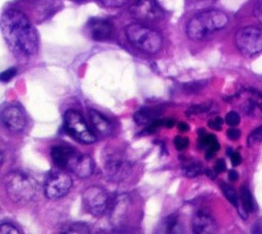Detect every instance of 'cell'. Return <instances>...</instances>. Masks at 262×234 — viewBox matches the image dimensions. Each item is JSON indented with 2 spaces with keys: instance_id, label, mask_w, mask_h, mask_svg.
Wrapping results in <instances>:
<instances>
[{
  "instance_id": "cell-19",
  "label": "cell",
  "mask_w": 262,
  "mask_h": 234,
  "mask_svg": "<svg viewBox=\"0 0 262 234\" xmlns=\"http://www.w3.org/2000/svg\"><path fill=\"white\" fill-rule=\"evenodd\" d=\"M182 173L186 178H194L205 172L204 166L199 161H188L182 165Z\"/></svg>"
},
{
  "instance_id": "cell-6",
  "label": "cell",
  "mask_w": 262,
  "mask_h": 234,
  "mask_svg": "<svg viewBox=\"0 0 262 234\" xmlns=\"http://www.w3.org/2000/svg\"><path fill=\"white\" fill-rule=\"evenodd\" d=\"M64 127L67 131L78 142L92 144L96 141V135L90 130L83 116L76 110L70 109L64 113Z\"/></svg>"
},
{
  "instance_id": "cell-29",
  "label": "cell",
  "mask_w": 262,
  "mask_h": 234,
  "mask_svg": "<svg viewBox=\"0 0 262 234\" xmlns=\"http://www.w3.org/2000/svg\"><path fill=\"white\" fill-rule=\"evenodd\" d=\"M98 1L106 7H121L127 4L130 0H98Z\"/></svg>"
},
{
  "instance_id": "cell-24",
  "label": "cell",
  "mask_w": 262,
  "mask_h": 234,
  "mask_svg": "<svg viewBox=\"0 0 262 234\" xmlns=\"http://www.w3.org/2000/svg\"><path fill=\"white\" fill-rule=\"evenodd\" d=\"M165 227L166 232L168 233H175L176 228L178 227V219L176 215H170L165 219Z\"/></svg>"
},
{
  "instance_id": "cell-3",
  "label": "cell",
  "mask_w": 262,
  "mask_h": 234,
  "mask_svg": "<svg viewBox=\"0 0 262 234\" xmlns=\"http://www.w3.org/2000/svg\"><path fill=\"white\" fill-rule=\"evenodd\" d=\"M4 188L7 196L16 203L32 201L38 193L37 182L21 171H10L5 174Z\"/></svg>"
},
{
  "instance_id": "cell-21",
  "label": "cell",
  "mask_w": 262,
  "mask_h": 234,
  "mask_svg": "<svg viewBox=\"0 0 262 234\" xmlns=\"http://www.w3.org/2000/svg\"><path fill=\"white\" fill-rule=\"evenodd\" d=\"M220 188L224 194V196L226 197V199L234 206H237L238 204V196H237V193L236 191L231 187L229 186L228 184H225V183H222L220 184Z\"/></svg>"
},
{
  "instance_id": "cell-5",
  "label": "cell",
  "mask_w": 262,
  "mask_h": 234,
  "mask_svg": "<svg viewBox=\"0 0 262 234\" xmlns=\"http://www.w3.org/2000/svg\"><path fill=\"white\" fill-rule=\"evenodd\" d=\"M237 49L245 55H254L262 51V28L247 26L239 29L234 37Z\"/></svg>"
},
{
  "instance_id": "cell-14",
  "label": "cell",
  "mask_w": 262,
  "mask_h": 234,
  "mask_svg": "<svg viewBox=\"0 0 262 234\" xmlns=\"http://www.w3.org/2000/svg\"><path fill=\"white\" fill-rule=\"evenodd\" d=\"M191 227L193 233L196 234H209L214 233L217 230V224L214 218L203 210H199L193 215Z\"/></svg>"
},
{
  "instance_id": "cell-15",
  "label": "cell",
  "mask_w": 262,
  "mask_h": 234,
  "mask_svg": "<svg viewBox=\"0 0 262 234\" xmlns=\"http://www.w3.org/2000/svg\"><path fill=\"white\" fill-rule=\"evenodd\" d=\"M129 206H130V198L128 197L127 194L119 195L116 198V201L113 205V208L110 215L111 223L114 226H120L124 222L125 218L128 215Z\"/></svg>"
},
{
  "instance_id": "cell-41",
  "label": "cell",
  "mask_w": 262,
  "mask_h": 234,
  "mask_svg": "<svg viewBox=\"0 0 262 234\" xmlns=\"http://www.w3.org/2000/svg\"><path fill=\"white\" fill-rule=\"evenodd\" d=\"M193 2H201V1H206V0H192Z\"/></svg>"
},
{
  "instance_id": "cell-2",
  "label": "cell",
  "mask_w": 262,
  "mask_h": 234,
  "mask_svg": "<svg viewBox=\"0 0 262 234\" xmlns=\"http://www.w3.org/2000/svg\"><path fill=\"white\" fill-rule=\"evenodd\" d=\"M228 16L221 10L208 9L194 14L186 24V35L194 41L203 40L228 24Z\"/></svg>"
},
{
  "instance_id": "cell-31",
  "label": "cell",
  "mask_w": 262,
  "mask_h": 234,
  "mask_svg": "<svg viewBox=\"0 0 262 234\" xmlns=\"http://www.w3.org/2000/svg\"><path fill=\"white\" fill-rule=\"evenodd\" d=\"M222 124H223V119L221 117H215L208 122L209 127L214 130H220L222 128Z\"/></svg>"
},
{
  "instance_id": "cell-28",
  "label": "cell",
  "mask_w": 262,
  "mask_h": 234,
  "mask_svg": "<svg viewBox=\"0 0 262 234\" xmlns=\"http://www.w3.org/2000/svg\"><path fill=\"white\" fill-rule=\"evenodd\" d=\"M189 144V141L187 138L185 136H180V135H177L175 139H174V146L175 148L178 150V151H181L183 149H185Z\"/></svg>"
},
{
  "instance_id": "cell-38",
  "label": "cell",
  "mask_w": 262,
  "mask_h": 234,
  "mask_svg": "<svg viewBox=\"0 0 262 234\" xmlns=\"http://www.w3.org/2000/svg\"><path fill=\"white\" fill-rule=\"evenodd\" d=\"M205 173L211 179V180H215L216 177H217V172L215 171V169H206L205 170Z\"/></svg>"
},
{
  "instance_id": "cell-30",
  "label": "cell",
  "mask_w": 262,
  "mask_h": 234,
  "mask_svg": "<svg viewBox=\"0 0 262 234\" xmlns=\"http://www.w3.org/2000/svg\"><path fill=\"white\" fill-rule=\"evenodd\" d=\"M16 73H17L16 68H13V67L9 68V69H7V70H5V71H3L1 73L0 80L3 81V82H7V81L11 80L16 75Z\"/></svg>"
},
{
  "instance_id": "cell-10",
  "label": "cell",
  "mask_w": 262,
  "mask_h": 234,
  "mask_svg": "<svg viewBox=\"0 0 262 234\" xmlns=\"http://www.w3.org/2000/svg\"><path fill=\"white\" fill-rule=\"evenodd\" d=\"M82 201L89 213L94 217H101L107 207V194L98 186H90L84 190Z\"/></svg>"
},
{
  "instance_id": "cell-23",
  "label": "cell",
  "mask_w": 262,
  "mask_h": 234,
  "mask_svg": "<svg viewBox=\"0 0 262 234\" xmlns=\"http://www.w3.org/2000/svg\"><path fill=\"white\" fill-rule=\"evenodd\" d=\"M210 108H211V106H210L209 103L202 104V105H192L191 107H189V109L187 110L186 114H187V116L199 115V114H201V113L208 112Z\"/></svg>"
},
{
  "instance_id": "cell-35",
  "label": "cell",
  "mask_w": 262,
  "mask_h": 234,
  "mask_svg": "<svg viewBox=\"0 0 262 234\" xmlns=\"http://www.w3.org/2000/svg\"><path fill=\"white\" fill-rule=\"evenodd\" d=\"M226 134H227V136H228L230 140L235 141V140L239 139V136H241V131H239V129H237V128H229V129L227 130Z\"/></svg>"
},
{
  "instance_id": "cell-27",
  "label": "cell",
  "mask_w": 262,
  "mask_h": 234,
  "mask_svg": "<svg viewBox=\"0 0 262 234\" xmlns=\"http://www.w3.org/2000/svg\"><path fill=\"white\" fill-rule=\"evenodd\" d=\"M0 233L1 234H18L19 231L15 226L10 223H2L0 225Z\"/></svg>"
},
{
  "instance_id": "cell-40",
  "label": "cell",
  "mask_w": 262,
  "mask_h": 234,
  "mask_svg": "<svg viewBox=\"0 0 262 234\" xmlns=\"http://www.w3.org/2000/svg\"><path fill=\"white\" fill-rule=\"evenodd\" d=\"M174 124H175L174 119L169 118V119L165 120V126H167V127H172V126H174Z\"/></svg>"
},
{
  "instance_id": "cell-9",
  "label": "cell",
  "mask_w": 262,
  "mask_h": 234,
  "mask_svg": "<svg viewBox=\"0 0 262 234\" xmlns=\"http://www.w3.org/2000/svg\"><path fill=\"white\" fill-rule=\"evenodd\" d=\"M102 168L104 176L114 182L125 180L131 173V163L123 156L117 153H110L104 155L102 160Z\"/></svg>"
},
{
  "instance_id": "cell-4",
  "label": "cell",
  "mask_w": 262,
  "mask_h": 234,
  "mask_svg": "<svg viewBox=\"0 0 262 234\" xmlns=\"http://www.w3.org/2000/svg\"><path fill=\"white\" fill-rule=\"evenodd\" d=\"M125 35L133 46L150 54L158 52L163 44V38L159 32L139 23L127 25Z\"/></svg>"
},
{
  "instance_id": "cell-26",
  "label": "cell",
  "mask_w": 262,
  "mask_h": 234,
  "mask_svg": "<svg viewBox=\"0 0 262 234\" xmlns=\"http://www.w3.org/2000/svg\"><path fill=\"white\" fill-rule=\"evenodd\" d=\"M241 121V117L239 115L235 112V111H230L226 114L225 117V122L230 125V126H236Z\"/></svg>"
},
{
  "instance_id": "cell-32",
  "label": "cell",
  "mask_w": 262,
  "mask_h": 234,
  "mask_svg": "<svg viewBox=\"0 0 262 234\" xmlns=\"http://www.w3.org/2000/svg\"><path fill=\"white\" fill-rule=\"evenodd\" d=\"M227 153H228V156L230 157V160H231L232 165H233V166H237V165L241 163V161H242L241 155H239L237 152H235V151H233V150H231V149H228V150H227Z\"/></svg>"
},
{
  "instance_id": "cell-33",
  "label": "cell",
  "mask_w": 262,
  "mask_h": 234,
  "mask_svg": "<svg viewBox=\"0 0 262 234\" xmlns=\"http://www.w3.org/2000/svg\"><path fill=\"white\" fill-rule=\"evenodd\" d=\"M202 87L200 82H191V83H186L184 84V90L186 92H196L200 90V88Z\"/></svg>"
},
{
  "instance_id": "cell-36",
  "label": "cell",
  "mask_w": 262,
  "mask_h": 234,
  "mask_svg": "<svg viewBox=\"0 0 262 234\" xmlns=\"http://www.w3.org/2000/svg\"><path fill=\"white\" fill-rule=\"evenodd\" d=\"M214 169L217 173H220V172H223L225 171L226 169V164H225V161L223 159H218L214 165Z\"/></svg>"
},
{
  "instance_id": "cell-13",
  "label": "cell",
  "mask_w": 262,
  "mask_h": 234,
  "mask_svg": "<svg viewBox=\"0 0 262 234\" xmlns=\"http://www.w3.org/2000/svg\"><path fill=\"white\" fill-rule=\"evenodd\" d=\"M88 30L92 39L104 41L111 39L115 34L114 25L105 18L92 17L88 23Z\"/></svg>"
},
{
  "instance_id": "cell-12",
  "label": "cell",
  "mask_w": 262,
  "mask_h": 234,
  "mask_svg": "<svg viewBox=\"0 0 262 234\" xmlns=\"http://www.w3.org/2000/svg\"><path fill=\"white\" fill-rule=\"evenodd\" d=\"M1 121L10 131H21L27 123L23 109L16 105H10L2 109Z\"/></svg>"
},
{
  "instance_id": "cell-8",
  "label": "cell",
  "mask_w": 262,
  "mask_h": 234,
  "mask_svg": "<svg viewBox=\"0 0 262 234\" xmlns=\"http://www.w3.org/2000/svg\"><path fill=\"white\" fill-rule=\"evenodd\" d=\"M130 14L141 23H158L164 16V10L157 0H136L129 8Z\"/></svg>"
},
{
  "instance_id": "cell-7",
  "label": "cell",
  "mask_w": 262,
  "mask_h": 234,
  "mask_svg": "<svg viewBox=\"0 0 262 234\" xmlns=\"http://www.w3.org/2000/svg\"><path fill=\"white\" fill-rule=\"evenodd\" d=\"M72 184V178L66 171L52 170L45 179L44 194L49 199H59L69 193Z\"/></svg>"
},
{
  "instance_id": "cell-17",
  "label": "cell",
  "mask_w": 262,
  "mask_h": 234,
  "mask_svg": "<svg viewBox=\"0 0 262 234\" xmlns=\"http://www.w3.org/2000/svg\"><path fill=\"white\" fill-rule=\"evenodd\" d=\"M162 110L159 108H141L137 112H135L133 118L136 124L142 125V124H149L151 123L155 119L159 118L161 115Z\"/></svg>"
},
{
  "instance_id": "cell-34",
  "label": "cell",
  "mask_w": 262,
  "mask_h": 234,
  "mask_svg": "<svg viewBox=\"0 0 262 234\" xmlns=\"http://www.w3.org/2000/svg\"><path fill=\"white\" fill-rule=\"evenodd\" d=\"M254 14L257 20L262 24V0H258L254 7Z\"/></svg>"
},
{
  "instance_id": "cell-25",
  "label": "cell",
  "mask_w": 262,
  "mask_h": 234,
  "mask_svg": "<svg viewBox=\"0 0 262 234\" xmlns=\"http://www.w3.org/2000/svg\"><path fill=\"white\" fill-rule=\"evenodd\" d=\"M262 142V125L255 128L249 135H248V145L253 146L257 143Z\"/></svg>"
},
{
  "instance_id": "cell-1",
  "label": "cell",
  "mask_w": 262,
  "mask_h": 234,
  "mask_svg": "<svg viewBox=\"0 0 262 234\" xmlns=\"http://www.w3.org/2000/svg\"><path fill=\"white\" fill-rule=\"evenodd\" d=\"M2 35L15 55L30 57L39 47L38 34L28 17L16 9H7L1 17Z\"/></svg>"
},
{
  "instance_id": "cell-22",
  "label": "cell",
  "mask_w": 262,
  "mask_h": 234,
  "mask_svg": "<svg viewBox=\"0 0 262 234\" xmlns=\"http://www.w3.org/2000/svg\"><path fill=\"white\" fill-rule=\"evenodd\" d=\"M61 232L62 233H89L90 228L84 223H72L67 225Z\"/></svg>"
},
{
  "instance_id": "cell-37",
  "label": "cell",
  "mask_w": 262,
  "mask_h": 234,
  "mask_svg": "<svg viewBox=\"0 0 262 234\" xmlns=\"http://www.w3.org/2000/svg\"><path fill=\"white\" fill-rule=\"evenodd\" d=\"M238 179V174L235 170H229L228 172V180L231 182H235Z\"/></svg>"
},
{
  "instance_id": "cell-39",
  "label": "cell",
  "mask_w": 262,
  "mask_h": 234,
  "mask_svg": "<svg viewBox=\"0 0 262 234\" xmlns=\"http://www.w3.org/2000/svg\"><path fill=\"white\" fill-rule=\"evenodd\" d=\"M178 129L179 130H181V131H187L188 129H189V126H188V124H186L185 122H179L178 123Z\"/></svg>"
},
{
  "instance_id": "cell-18",
  "label": "cell",
  "mask_w": 262,
  "mask_h": 234,
  "mask_svg": "<svg viewBox=\"0 0 262 234\" xmlns=\"http://www.w3.org/2000/svg\"><path fill=\"white\" fill-rule=\"evenodd\" d=\"M73 151V148L69 146H53L50 150L52 161L61 168H66L68 158Z\"/></svg>"
},
{
  "instance_id": "cell-16",
  "label": "cell",
  "mask_w": 262,
  "mask_h": 234,
  "mask_svg": "<svg viewBox=\"0 0 262 234\" xmlns=\"http://www.w3.org/2000/svg\"><path fill=\"white\" fill-rule=\"evenodd\" d=\"M89 118L94 132L99 136H108L113 132V125L110 120L96 110L89 111Z\"/></svg>"
},
{
  "instance_id": "cell-20",
  "label": "cell",
  "mask_w": 262,
  "mask_h": 234,
  "mask_svg": "<svg viewBox=\"0 0 262 234\" xmlns=\"http://www.w3.org/2000/svg\"><path fill=\"white\" fill-rule=\"evenodd\" d=\"M241 201L243 208L246 212H251L254 210V200L252 197V193L246 185H243L241 187Z\"/></svg>"
},
{
  "instance_id": "cell-11",
  "label": "cell",
  "mask_w": 262,
  "mask_h": 234,
  "mask_svg": "<svg viewBox=\"0 0 262 234\" xmlns=\"http://www.w3.org/2000/svg\"><path fill=\"white\" fill-rule=\"evenodd\" d=\"M66 168L81 179H87L94 171V161L90 156L73 149L68 158Z\"/></svg>"
}]
</instances>
